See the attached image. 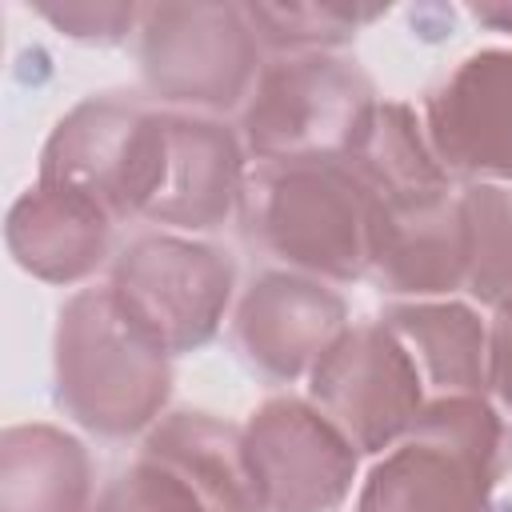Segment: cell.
<instances>
[{
	"mask_svg": "<svg viewBox=\"0 0 512 512\" xmlns=\"http://www.w3.org/2000/svg\"><path fill=\"white\" fill-rule=\"evenodd\" d=\"M244 140L212 116L164 112V160L144 220L184 232L220 228L244 192Z\"/></svg>",
	"mask_w": 512,
	"mask_h": 512,
	"instance_id": "7c38bea8",
	"label": "cell"
},
{
	"mask_svg": "<svg viewBox=\"0 0 512 512\" xmlns=\"http://www.w3.org/2000/svg\"><path fill=\"white\" fill-rule=\"evenodd\" d=\"M348 328V304L304 272L256 276L232 316L236 352L268 380H296Z\"/></svg>",
	"mask_w": 512,
	"mask_h": 512,
	"instance_id": "8fae6325",
	"label": "cell"
},
{
	"mask_svg": "<svg viewBox=\"0 0 512 512\" xmlns=\"http://www.w3.org/2000/svg\"><path fill=\"white\" fill-rule=\"evenodd\" d=\"M52 396L80 428L124 440L160 420L172 396V356L120 308L108 284L84 288L56 320Z\"/></svg>",
	"mask_w": 512,
	"mask_h": 512,
	"instance_id": "6da1fadb",
	"label": "cell"
},
{
	"mask_svg": "<svg viewBox=\"0 0 512 512\" xmlns=\"http://www.w3.org/2000/svg\"><path fill=\"white\" fill-rule=\"evenodd\" d=\"M260 44L276 52H324L348 44L360 24L384 16V8H340V4H244Z\"/></svg>",
	"mask_w": 512,
	"mask_h": 512,
	"instance_id": "ffe728a7",
	"label": "cell"
},
{
	"mask_svg": "<svg viewBox=\"0 0 512 512\" xmlns=\"http://www.w3.org/2000/svg\"><path fill=\"white\" fill-rule=\"evenodd\" d=\"M244 236L316 280H360L368 272L372 196L344 160L256 164L244 176Z\"/></svg>",
	"mask_w": 512,
	"mask_h": 512,
	"instance_id": "3957f363",
	"label": "cell"
},
{
	"mask_svg": "<svg viewBox=\"0 0 512 512\" xmlns=\"http://www.w3.org/2000/svg\"><path fill=\"white\" fill-rule=\"evenodd\" d=\"M0 512H92L88 448L56 424L4 428Z\"/></svg>",
	"mask_w": 512,
	"mask_h": 512,
	"instance_id": "e0dca14e",
	"label": "cell"
},
{
	"mask_svg": "<svg viewBox=\"0 0 512 512\" xmlns=\"http://www.w3.org/2000/svg\"><path fill=\"white\" fill-rule=\"evenodd\" d=\"M352 176L368 188L372 204H396L416 196L448 192V172L428 148L424 124L400 100H376L356 144L340 156Z\"/></svg>",
	"mask_w": 512,
	"mask_h": 512,
	"instance_id": "ac0fdd59",
	"label": "cell"
},
{
	"mask_svg": "<svg viewBox=\"0 0 512 512\" xmlns=\"http://www.w3.org/2000/svg\"><path fill=\"white\" fill-rule=\"evenodd\" d=\"M92 512H216V508L176 472L140 456L104 484Z\"/></svg>",
	"mask_w": 512,
	"mask_h": 512,
	"instance_id": "44dd1931",
	"label": "cell"
},
{
	"mask_svg": "<svg viewBox=\"0 0 512 512\" xmlns=\"http://www.w3.org/2000/svg\"><path fill=\"white\" fill-rule=\"evenodd\" d=\"M136 60L148 96L180 108L228 112L260 76V40L244 4H144Z\"/></svg>",
	"mask_w": 512,
	"mask_h": 512,
	"instance_id": "5b68a950",
	"label": "cell"
},
{
	"mask_svg": "<svg viewBox=\"0 0 512 512\" xmlns=\"http://www.w3.org/2000/svg\"><path fill=\"white\" fill-rule=\"evenodd\" d=\"M112 216L88 196L36 180L16 196L4 220L12 260L48 284H76L92 276L112 244Z\"/></svg>",
	"mask_w": 512,
	"mask_h": 512,
	"instance_id": "5bb4252c",
	"label": "cell"
},
{
	"mask_svg": "<svg viewBox=\"0 0 512 512\" xmlns=\"http://www.w3.org/2000/svg\"><path fill=\"white\" fill-rule=\"evenodd\" d=\"M380 324L408 348L432 396H484L488 392V328L468 304L460 300L388 304Z\"/></svg>",
	"mask_w": 512,
	"mask_h": 512,
	"instance_id": "2e32d148",
	"label": "cell"
},
{
	"mask_svg": "<svg viewBox=\"0 0 512 512\" xmlns=\"http://www.w3.org/2000/svg\"><path fill=\"white\" fill-rule=\"evenodd\" d=\"M376 108L372 80L328 52H296L260 64L240 112L244 152L260 164L340 160Z\"/></svg>",
	"mask_w": 512,
	"mask_h": 512,
	"instance_id": "277c9868",
	"label": "cell"
},
{
	"mask_svg": "<svg viewBox=\"0 0 512 512\" xmlns=\"http://www.w3.org/2000/svg\"><path fill=\"white\" fill-rule=\"evenodd\" d=\"M424 136L448 176L512 180V48L464 56L424 96Z\"/></svg>",
	"mask_w": 512,
	"mask_h": 512,
	"instance_id": "30bf717a",
	"label": "cell"
},
{
	"mask_svg": "<svg viewBox=\"0 0 512 512\" xmlns=\"http://www.w3.org/2000/svg\"><path fill=\"white\" fill-rule=\"evenodd\" d=\"M464 220V292L484 308L512 304V196L496 184H468Z\"/></svg>",
	"mask_w": 512,
	"mask_h": 512,
	"instance_id": "d6986e66",
	"label": "cell"
},
{
	"mask_svg": "<svg viewBox=\"0 0 512 512\" xmlns=\"http://www.w3.org/2000/svg\"><path fill=\"white\" fill-rule=\"evenodd\" d=\"M144 460L176 472L184 484H192L216 512H264L244 428L212 416V412H168L160 416L140 448Z\"/></svg>",
	"mask_w": 512,
	"mask_h": 512,
	"instance_id": "9a60e30c",
	"label": "cell"
},
{
	"mask_svg": "<svg viewBox=\"0 0 512 512\" xmlns=\"http://www.w3.org/2000/svg\"><path fill=\"white\" fill-rule=\"evenodd\" d=\"M368 272L396 296H444L464 288V220L452 192L372 204Z\"/></svg>",
	"mask_w": 512,
	"mask_h": 512,
	"instance_id": "4fadbf2b",
	"label": "cell"
},
{
	"mask_svg": "<svg viewBox=\"0 0 512 512\" xmlns=\"http://www.w3.org/2000/svg\"><path fill=\"white\" fill-rule=\"evenodd\" d=\"M488 392L512 412V304L496 308L488 328Z\"/></svg>",
	"mask_w": 512,
	"mask_h": 512,
	"instance_id": "603a6c76",
	"label": "cell"
},
{
	"mask_svg": "<svg viewBox=\"0 0 512 512\" xmlns=\"http://www.w3.org/2000/svg\"><path fill=\"white\" fill-rule=\"evenodd\" d=\"M108 288L168 356H180L204 348L220 332L236 288V264L216 244L148 232L116 252Z\"/></svg>",
	"mask_w": 512,
	"mask_h": 512,
	"instance_id": "52a82bcc",
	"label": "cell"
},
{
	"mask_svg": "<svg viewBox=\"0 0 512 512\" xmlns=\"http://www.w3.org/2000/svg\"><path fill=\"white\" fill-rule=\"evenodd\" d=\"M244 448L264 512H336L352 492L360 452L312 400H264L244 424Z\"/></svg>",
	"mask_w": 512,
	"mask_h": 512,
	"instance_id": "9c48e42d",
	"label": "cell"
},
{
	"mask_svg": "<svg viewBox=\"0 0 512 512\" xmlns=\"http://www.w3.org/2000/svg\"><path fill=\"white\" fill-rule=\"evenodd\" d=\"M472 16L496 32H512V0H488V4H472Z\"/></svg>",
	"mask_w": 512,
	"mask_h": 512,
	"instance_id": "cb8c5ba5",
	"label": "cell"
},
{
	"mask_svg": "<svg viewBox=\"0 0 512 512\" xmlns=\"http://www.w3.org/2000/svg\"><path fill=\"white\" fill-rule=\"evenodd\" d=\"M36 12L64 32L68 40L80 44H120L136 24H140V8L136 4H120V0H64V4H36Z\"/></svg>",
	"mask_w": 512,
	"mask_h": 512,
	"instance_id": "7402d4cb",
	"label": "cell"
},
{
	"mask_svg": "<svg viewBox=\"0 0 512 512\" xmlns=\"http://www.w3.org/2000/svg\"><path fill=\"white\" fill-rule=\"evenodd\" d=\"M512 432L484 396H432L368 468L356 512H492Z\"/></svg>",
	"mask_w": 512,
	"mask_h": 512,
	"instance_id": "7a4b0ae2",
	"label": "cell"
},
{
	"mask_svg": "<svg viewBox=\"0 0 512 512\" xmlns=\"http://www.w3.org/2000/svg\"><path fill=\"white\" fill-rule=\"evenodd\" d=\"M308 396L360 456L392 448L428 404L416 360L380 320L348 324L320 352L308 368Z\"/></svg>",
	"mask_w": 512,
	"mask_h": 512,
	"instance_id": "ba28073f",
	"label": "cell"
},
{
	"mask_svg": "<svg viewBox=\"0 0 512 512\" xmlns=\"http://www.w3.org/2000/svg\"><path fill=\"white\" fill-rule=\"evenodd\" d=\"M164 160V112L132 96H88L44 140L40 180L72 188L112 220L144 216Z\"/></svg>",
	"mask_w": 512,
	"mask_h": 512,
	"instance_id": "8992f818",
	"label": "cell"
}]
</instances>
